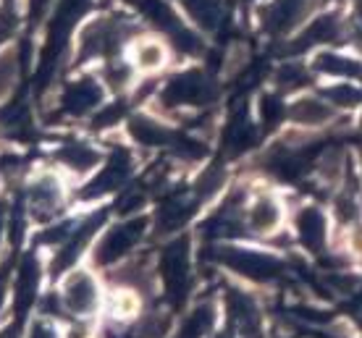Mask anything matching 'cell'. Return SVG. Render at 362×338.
I'll list each match as a JSON object with an SVG mask.
<instances>
[{
  "label": "cell",
  "mask_w": 362,
  "mask_h": 338,
  "mask_svg": "<svg viewBox=\"0 0 362 338\" xmlns=\"http://www.w3.org/2000/svg\"><path fill=\"white\" fill-rule=\"evenodd\" d=\"M221 260L226 262L228 267L239 270L242 275L252 278V281H271L281 273V262L273 260L268 255H260V252H247V249H234L228 247L221 252Z\"/></svg>",
  "instance_id": "1"
},
{
  "label": "cell",
  "mask_w": 362,
  "mask_h": 338,
  "mask_svg": "<svg viewBox=\"0 0 362 338\" xmlns=\"http://www.w3.org/2000/svg\"><path fill=\"white\" fill-rule=\"evenodd\" d=\"M171 105H202L213 97V84L202 71H189L176 76L163 95Z\"/></svg>",
  "instance_id": "2"
},
{
  "label": "cell",
  "mask_w": 362,
  "mask_h": 338,
  "mask_svg": "<svg viewBox=\"0 0 362 338\" xmlns=\"http://www.w3.org/2000/svg\"><path fill=\"white\" fill-rule=\"evenodd\" d=\"M145 234V220H127L116 229L108 231V236L100 241V252L98 260L100 262H116L118 257H124L129 249L134 247L136 241Z\"/></svg>",
  "instance_id": "3"
},
{
  "label": "cell",
  "mask_w": 362,
  "mask_h": 338,
  "mask_svg": "<svg viewBox=\"0 0 362 338\" xmlns=\"http://www.w3.org/2000/svg\"><path fill=\"white\" fill-rule=\"evenodd\" d=\"M100 291L90 273H74L64 284V304L74 315H90L98 307Z\"/></svg>",
  "instance_id": "4"
},
{
  "label": "cell",
  "mask_w": 362,
  "mask_h": 338,
  "mask_svg": "<svg viewBox=\"0 0 362 338\" xmlns=\"http://www.w3.org/2000/svg\"><path fill=\"white\" fill-rule=\"evenodd\" d=\"M163 278L165 289L171 294L173 302H179L181 294L187 291V281H189V265H187V244L176 241L165 249L163 255Z\"/></svg>",
  "instance_id": "5"
},
{
  "label": "cell",
  "mask_w": 362,
  "mask_h": 338,
  "mask_svg": "<svg viewBox=\"0 0 362 338\" xmlns=\"http://www.w3.org/2000/svg\"><path fill=\"white\" fill-rule=\"evenodd\" d=\"M64 202V189L53 176H40L29 189V205L37 218H50Z\"/></svg>",
  "instance_id": "6"
},
{
  "label": "cell",
  "mask_w": 362,
  "mask_h": 338,
  "mask_svg": "<svg viewBox=\"0 0 362 338\" xmlns=\"http://www.w3.org/2000/svg\"><path fill=\"white\" fill-rule=\"evenodd\" d=\"M297 231H299L302 244H305L308 249H313V252L323 249L328 231H326V218H323V212L317 210V207H308V210L299 212Z\"/></svg>",
  "instance_id": "7"
},
{
  "label": "cell",
  "mask_w": 362,
  "mask_h": 338,
  "mask_svg": "<svg viewBox=\"0 0 362 338\" xmlns=\"http://www.w3.org/2000/svg\"><path fill=\"white\" fill-rule=\"evenodd\" d=\"M100 87L92 79H82V82L71 84L69 90H66V97H64V105L69 113H87V110H92L95 105L100 102Z\"/></svg>",
  "instance_id": "8"
},
{
  "label": "cell",
  "mask_w": 362,
  "mask_h": 338,
  "mask_svg": "<svg viewBox=\"0 0 362 338\" xmlns=\"http://www.w3.org/2000/svg\"><path fill=\"white\" fill-rule=\"evenodd\" d=\"M127 174H129V157L127 155H116L108 163V168H105V171H103V174H100L98 179L90 183V189H87L84 194H87V197H98V194L113 192V189H118V186L124 183Z\"/></svg>",
  "instance_id": "9"
},
{
  "label": "cell",
  "mask_w": 362,
  "mask_h": 338,
  "mask_svg": "<svg viewBox=\"0 0 362 338\" xmlns=\"http://www.w3.org/2000/svg\"><path fill=\"white\" fill-rule=\"evenodd\" d=\"M289 116H291V121L305 123V126H320V123L331 121L334 113H331V108H328L323 100H315V97H302V100H297L289 108Z\"/></svg>",
  "instance_id": "10"
},
{
  "label": "cell",
  "mask_w": 362,
  "mask_h": 338,
  "mask_svg": "<svg viewBox=\"0 0 362 338\" xmlns=\"http://www.w3.org/2000/svg\"><path fill=\"white\" fill-rule=\"evenodd\" d=\"M339 37V18L334 13H323L317 16L313 24H310L297 40V47H310V45H320V42H331Z\"/></svg>",
  "instance_id": "11"
},
{
  "label": "cell",
  "mask_w": 362,
  "mask_h": 338,
  "mask_svg": "<svg viewBox=\"0 0 362 338\" xmlns=\"http://www.w3.org/2000/svg\"><path fill=\"white\" fill-rule=\"evenodd\" d=\"M250 229L257 231V234H268L279 226L281 220V207L276 205V200L271 197H260V200H255V205L250 207Z\"/></svg>",
  "instance_id": "12"
},
{
  "label": "cell",
  "mask_w": 362,
  "mask_h": 338,
  "mask_svg": "<svg viewBox=\"0 0 362 338\" xmlns=\"http://www.w3.org/2000/svg\"><path fill=\"white\" fill-rule=\"evenodd\" d=\"M37 284H40V267L37 262L29 257L24 260V265L18 267V278H16V310H27L32 299H35Z\"/></svg>",
  "instance_id": "13"
},
{
  "label": "cell",
  "mask_w": 362,
  "mask_h": 338,
  "mask_svg": "<svg viewBox=\"0 0 362 338\" xmlns=\"http://www.w3.org/2000/svg\"><path fill=\"white\" fill-rule=\"evenodd\" d=\"M129 131H132V137L139 142V145H147V147H158V145H165V142H171V131L160 123H155L153 119H132L129 123Z\"/></svg>",
  "instance_id": "14"
},
{
  "label": "cell",
  "mask_w": 362,
  "mask_h": 338,
  "mask_svg": "<svg viewBox=\"0 0 362 338\" xmlns=\"http://www.w3.org/2000/svg\"><path fill=\"white\" fill-rule=\"evenodd\" d=\"M58 160L69 165L71 171H76V174H87L90 168H95L100 163V152L87 145H66L58 152Z\"/></svg>",
  "instance_id": "15"
},
{
  "label": "cell",
  "mask_w": 362,
  "mask_h": 338,
  "mask_svg": "<svg viewBox=\"0 0 362 338\" xmlns=\"http://www.w3.org/2000/svg\"><path fill=\"white\" fill-rule=\"evenodd\" d=\"M181 3L192 13V18L199 21L202 27H216L218 16H221V0H181Z\"/></svg>",
  "instance_id": "16"
},
{
  "label": "cell",
  "mask_w": 362,
  "mask_h": 338,
  "mask_svg": "<svg viewBox=\"0 0 362 338\" xmlns=\"http://www.w3.org/2000/svg\"><path fill=\"white\" fill-rule=\"evenodd\" d=\"M192 210H194V207H189L187 202H168L163 210H160V215H158V229L165 231V234L181 229L184 220L192 215Z\"/></svg>",
  "instance_id": "17"
},
{
  "label": "cell",
  "mask_w": 362,
  "mask_h": 338,
  "mask_svg": "<svg viewBox=\"0 0 362 338\" xmlns=\"http://www.w3.org/2000/svg\"><path fill=\"white\" fill-rule=\"evenodd\" d=\"M315 68L323 73H334V76H352V73L360 71V66L354 64V61H349V58H344V55H334V53L320 55Z\"/></svg>",
  "instance_id": "18"
},
{
  "label": "cell",
  "mask_w": 362,
  "mask_h": 338,
  "mask_svg": "<svg viewBox=\"0 0 362 338\" xmlns=\"http://www.w3.org/2000/svg\"><path fill=\"white\" fill-rule=\"evenodd\" d=\"M165 64V47L160 42H142L136 47V66L145 71H158Z\"/></svg>",
  "instance_id": "19"
},
{
  "label": "cell",
  "mask_w": 362,
  "mask_h": 338,
  "mask_svg": "<svg viewBox=\"0 0 362 338\" xmlns=\"http://www.w3.org/2000/svg\"><path fill=\"white\" fill-rule=\"evenodd\" d=\"M18 79V58L16 53H3L0 55V97H6Z\"/></svg>",
  "instance_id": "20"
},
{
  "label": "cell",
  "mask_w": 362,
  "mask_h": 338,
  "mask_svg": "<svg viewBox=\"0 0 362 338\" xmlns=\"http://www.w3.org/2000/svg\"><path fill=\"white\" fill-rule=\"evenodd\" d=\"M317 171H320V176L326 181H339V176L344 171V155H341V150H331V152H326V155L320 157Z\"/></svg>",
  "instance_id": "21"
},
{
  "label": "cell",
  "mask_w": 362,
  "mask_h": 338,
  "mask_svg": "<svg viewBox=\"0 0 362 338\" xmlns=\"http://www.w3.org/2000/svg\"><path fill=\"white\" fill-rule=\"evenodd\" d=\"M326 95H328V100L336 102V105H341V108H354V105H360V100H362V92L354 90L352 84H336Z\"/></svg>",
  "instance_id": "22"
},
{
  "label": "cell",
  "mask_w": 362,
  "mask_h": 338,
  "mask_svg": "<svg viewBox=\"0 0 362 338\" xmlns=\"http://www.w3.org/2000/svg\"><path fill=\"white\" fill-rule=\"evenodd\" d=\"M276 82H279L281 90H299L302 84L308 82V73H305V68H299V66H281L279 73H276Z\"/></svg>",
  "instance_id": "23"
},
{
  "label": "cell",
  "mask_w": 362,
  "mask_h": 338,
  "mask_svg": "<svg viewBox=\"0 0 362 338\" xmlns=\"http://www.w3.org/2000/svg\"><path fill=\"white\" fill-rule=\"evenodd\" d=\"M223 171L221 168H210V171H205L202 174V179L197 181V197H213V194L223 186Z\"/></svg>",
  "instance_id": "24"
},
{
  "label": "cell",
  "mask_w": 362,
  "mask_h": 338,
  "mask_svg": "<svg viewBox=\"0 0 362 338\" xmlns=\"http://www.w3.org/2000/svg\"><path fill=\"white\" fill-rule=\"evenodd\" d=\"M113 312H116L118 318H129V315H134V312H136V299L129 291L118 294L116 304H113Z\"/></svg>",
  "instance_id": "25"
},
{
  "label": "cell",
  "mask_w": 362,
  "mask_h": 338,
  "mask_svg": "<svg viewBox=\"0 0 362 338\" xmlns=\"http://www.w3.org/2000/svg\"><path fill=\"white\" fill-rule=\"evenodd\" d=\"M281 119V102L273 100V97H265L263 100V121L265 126H276V121Z\"/></svg>",
  "instance_id": "26"
},
{
  "label": "cell",
  "mask_w": 362,
  "mask_h": 338,
  "mask_svg": "<svg viewBox=\"0 0 362 338\" xmlns=\"http://www.w3.org/2000/svg\"><path fill=\"white\" fill-rule=\"evenodd\" d=\"M16 27V18L11 11H0V45H3V40H8L11 32Z\"/></svg>",
  "instance_id": "27"
},
{
  "label": "cell",
  "mask_w": 362,
  "mask_h": 338,
  "mask_svg": "<svg viewBox=\"0 0 362 338\" xmlns=\"http://www.w3.org/2000/svg\"><path fill=\"white\" fill-rule=\"evenodd\" d=\"M118 113H121V105H116V108H108L105 113H100L98 126H110V123L118 119Z\"/></svg>",
  "instance_id": "28"
},
{
  "label": "cell",
  "mask_w": 362,
  "mask_h": 338,
  "mask_svg": "<svg viewBox=\"0 0 362 338\" xmlns=\"http://www.w3.org/2000/svg\"><path fill=\"white\" fill-rule=\"evenodd\" d=\"M32 338H58V336H55L53 328H47V325H42V322H37L35 330H32Z\"/></svg>",
  "instance_id": "29"
},
{
  "label": "cell",
  "mask_w": 362,
  "mask_h": 338,
  "mask_svg": "<svg viewBox=\"0 0 362 338\" xmlns=\"http://www.w3.org/2000/svg\"><path fill=\"white\" fill-rule=\"evenodd\" d=\"M0 338H18V336H16V328H6V330H0Z\"/></svg>",
  "instance_id": "30"
},
{
  "label": "cell",
  "mask_w": 362,
  "mask_h": 338,
  "mask_svg": "<svg viewBox=\"0 0 362 338\" xmlns=\"http://www.w3.org/2000/svg\"><path fill=\"white\" fill-rule=\"evenodd\" d=\"M3 289H6V281L0 278V304H3Z\"/></svg>",
  "instance_id": "31"
},
{
  "label": "cell",
  "mask_w": 362,
  "mask_h": 338,
  "mask_svg": "<svg viewBox=\"0 0 362 338\" xmlns=\"http://www.w3.org/2000/svg\"><path fill=\"white\" fill-rule=\"evenodd\" d=\"M357 47H360V50H362V37H360V40H357Z\"/></svg>",
  "instance_id": "32"
},
{
  "label": "cell",
  "mask_w": 362,
  "mask_h": 338,
  "mask_svg": "<svg viewBox=\"0 0 362 338\" xmlns=\"http://www.w3.org/2000/svg\"><path fill=\"white\" fill-rule=\"evenodd\" d=\"M357 11H360V16H362V0H360V6H357Z\"/></svg>",
  "instance_id": "33"
}]
</instances>
